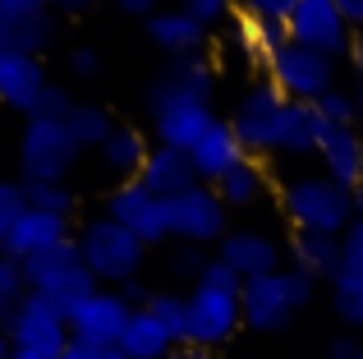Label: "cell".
<instances>
[{
  "mask_svg": "<svg viewBox=\"0 0 363 359\" xmlns=\"http://www.w3.org/2000/svg\"><path fill=\"white\" fill-rule=\"evenodd\" d=\"M285 33H290V42L313 46V51L331 55V60H350V46H354V28L340 14L336 0H299Z\"/></svg>",
  "mask_w": 363,
  "mask_h": 359,
  "instance_id": "7c38bea8",
  "label": "cell"
},
{
  "mask_svg": "<svg viewBox=\"0 0 363 359\" xmlns=\"http://www.w3.org/2000/svg\"><path fill=\"white\" fill-rule=\"evenodd\" d=\"M111 5H116V9H120V5H124V0H111Z\"/></svg>",
  "mask_w": 363,
  "mask_h": 359,
  "instance_id": "db71d44e",
  "label": "cell"
},
{
  "mask_svg": "<svg viewBox=\"0 0 363 359\" xmlns=\"http://www.w3.org/2000/svg\"><path fill=\"white\" fill-rule=\"evenodd\" d=\"M65 125H69L74 143H79L83 153H97V148L111 138V129H116V116H111L101 101H74V111H69Z\"/></svg>",
  "mask_w": 363,
  "mask_h": 359,
  "instance_id": "4316f807",
  "label": "cell"
},
{
  "mask_svg": "<svg viewBox=\"0 0 363 359\" xmlns=\"http://www.w3.org/2000/svg\"><path fill=\"white\" fill-rule=\"evenodd\" d=\"M74 244H79L88 272L97 277V286H129L147 272V244L133 231H124L120 221H111L106 212L88 216V221L74 231Z\"/></svg>",
  "mask_w": 363,
  "mask_h": 359,
  "instance_id": "3957f363",
  "label": "cell"
},
{
  "mask_svg": "<svg viewBox=\"0 0 363 359\" xmlns=\"http://www.w3.org/2000/svg\"><path fill=\"white\" fill-rule=\"evenodd\" d=\"M147 309L170 327V332L179 336V341H184V318H189V295H184V290H179V286H170V290H152Z\"/></svg>",
  "mask_w": 363,
  "mask_h": 359,
  "instance_id": "f1b7e54d",
  "label": "cell"
},
{
  "mask_svg": "<svg viewBox=\"0 0 363 359\" xmlns=\"http://www.w3.org/2000/svg\"><path fill=\"white\" fill-rule=\"evenodd\" d=\"M23 281H28L33 295L55 299L65 314H69L83 295L97 290V277L88 272V263H83V253H79V244H74V240H65V244H55V249L37 253V258H28L23 263Z\"/></svg>",
  "mask_w": 363,
  "mask_h": 359,
  "instance_id": "30bf717a",
  "label": "cell"
},
{
  "mask_svg": "<svg viewBox=\"0 0 363 359\" xmlns=\"http://www.w3.org/2000/svg\"><path fill=\"white\" fill-rule=\"evenodd\" d=\"M28 194V207H37V212H55V216H69L74 221V189L69 184H23Z\"/></svg>",
  "mask_w": 363,
  "mask_h": 359,
  "instance_id": "f546056e",
  "label": "cell"
},
{
  "mask_svg": "<svg viewBox=\"0 0 363 359\" xmlns=\"http://www.w3.org/2000/svg\"><path fill=\"white\" fill-rule=\"evenodd\" d=\"M276 212L290 221V231L345 235L359 207H354V189L331 180L327 171H294L276 180Z\"/></svg>",
  "mask_w": 363,
  "mask_h": 359,
  "instance_id": "7a4b0ae2",
  "label": "cell"
},
{
  "mask_svg": "<svg viewBox=\"0 0 363 359\" xmlns=\"http://www.w3.org/2000/svg\"><path fill=\"white\" fill-rule=\"evenodd\" d=\"M133 318V304L124 299V290L116 286H97L92 295H83L69 309V332L74 341H92V346H120L124 327Z\"/></svg>",
  "mask_w": 363,
  "mask_h": 359,
  "instance_id": "9a60e30c",
  "label": "cell"
},
{
  "mask_svg": "<svg viewBox=\"0 0 363 359\" xmlns=\"http://www.w3.org/2000/svg\"><path fill=\"white\" fill-rule=\"evenodd\" d=\"M166 359H212L207 350H194V346H179L175 355H166Z\"/></svg>",
  "mask_w": 363,
  "mask_h": 359,
  "instance_id": "7dc6e473",
  "label": "cell"
},
{
  "mask_svg": "<svg viewBox=\"0 0 363 359\" xmlns=\"http://www.w3.org/2000/svg\"><path fill=\"white\" fill-rule=\"evenodd\" d=\"M166 226L175 244H194V249H216L230 231V207L221 203L212 184L198 180L194 189L166 198Z\"/></svg>",
  "mask_w": 363,
  "mask_h": 359,
  "instance_id": "8fae6325",
  "label": "cell"
},
{
  "mask_svg": "<svg viewBox=\"0 0 363 359\" xmlns=\"http://www.w3.org/2000/svg\"><path fill=\"white\" fill-rule=\"evenodd\" d=\"M92 0H51V14H79V9H88Z\"/></svg>",
  "mask_w": 363,
  "mask_h": 359,
  "instance_id": "f6af8a7d",
  "label": "cell"
},
{
  "mask_svg": "<svg viewBox=\"0 0 363 359\" xmlns=\"http://www.w3.org/2000/svg\"><path fill=\"white\" fill-rule=\"evenodd\" d=\"M147 153H152L147 134H143L138 125H124V120H116L111 138L97 148V162H101V171L116 180V184H124V180H138V175H143Z\"/></svg>",
  "mask_w": 363,
  "mask_h": 359,
  "instance_id": "603a6c76",
  "label": "cell"
},
{
  "mask_svg": "<svg viewBox=\"0 0 363 359\" xmlns=\"http://www.w3.org/2000/svg\"><path fill=\"white\" fill-rule=\"evenodd\" d=\"M65 240H74V221H69V216H55V212H37V207H28V212L14 221V231L0 240V253L28 263V258H37V253L65 244Z\"/></svg>",
  "mask_w": 363,
  "mask_h": 359,
  "instance_id": "e0dca14e",
  "label": "cell"
},
{
  "mask_svg": "<svg viewBox=\"0 0 363 359\" xmlns=\"http://www.w3.org/2000/svg\"><path fill=\"white\" fill-rule=\"evenodd\" d=\"M179 346H184V341H179V336L170 332V327L161 323L147 304L133 309L129 327H124V336H120V350L129 355V359H166V355H175Z\"/></svg>",
  "mask_w": 363,
  "mask_h": 359,
  "instance_id": "d4e9b609",
  "label": "cell"
},
{
  "mask_svg": "<svg viewBox=\"0 0 363 359\" xmlns=\"http://www.w3.org/2000/svg\"><path fill=\"white\" fill-rule=\"evenodd\" d=\"M354 207H359V216H363V184H354Z\"/></svg>",
  "mask_w": 363,
  "mask_h": 359,
  "instance_id": "f907efd6",
  "label": "cell"
},
{
  "mask_svg": "<svg viewBox=\"0 0 363 359\" xmlns=\"http://www.w3.org/2000/svg\"><path fill=\"white\" fill-rule=\"evenodd\" d=\"M216 194L230 212H244V207H257L262 198H276V180H272V166L257 162V157H244L235 171H225L216 180Z\"/></svg>",
  "mask_w": 363,
  "mask_h": 359,
  "instance_id": "cb8c5ba5",
  "label": "cell"
},
{
  "mask_svg": "<svg viewBox=\"0 0 363 359\" xmlns=\"http://www.w3.org/2000/svg\"><path fill=\"white\" fill-rule=\"evenodd\" d=\"M294 5H299V0H235L240 18H248V23H267V28H285L290 14H294Z\"/></svg>",
  "mask_w": 363,
  "mask_h": 359,
  "instance_id": "4dcf8cb0",
  "label": "cell"
},
{
  "mask_svg": "<svg viewBox=\"0 0 363 359\" xmlns=\"http://www.w3.org/2000/svg\"><path fill=\"white\" fill-rule=\"evenodd\" d=\"M285 263H290L294 272H303V277L313 281H336L340 277V235H322V231H290V240H285Z\"/></svg>",
  "mask_w": 363,
  "mask_h": 359,
  "instance_id": "d6986e66",
  "label": "cell"
},
{
  "mask_svg": "<svg viewBox=\"0 0 363 359\" xmlns=\"http://www.w3.org/2000/svg\"><path fill=\"white\" fill-rule=\"evenodd\" d=\"M313 295H318V281L294 272L290 263L267 272V277H257V281H244V327L248 332H262V336L285 332L313 304Z\"/></svg>",
  "mask_w": 363,
  "mask_h": 359,
  "instance_id": "277c9868",
  "label": "cell"
},
{
  "mask_svg": "<svg viewBox=\"0 0 363 359\" xmlns=\"http://www.w3.org/2000/svg\"><path fill=\"white\" fill-rule=\"evenodd\" d=\"M359 350H363L359 336H354V332H340L336 341H331V355H327V359H354Z\"/></svg>",
  "mask_w": 363,
  "mask_h": 359,
  "instance_id": "b9f144b4",
  "label": "cell"
},
{
  "mask_svg": "<svg viewBox=\"0 0 363 359\" xmlns=\"http://www.w3.org/2000/svg\"><path fill=\"white\" fill-rule=\"evenodd\" d=\"M189 295V318H184V346L194 350H221L225 341H235V332L244 327V286H212L198 281L184 290Z\"/></svg>",
  "mask_w": 363,
  "mask_h": 359,
  "instance_id": "ba28073f",
  "label": "cell"
},
{
  "mask_svg": "<svg viewBox=\"0 0 363 359\" xmlns=\"http://www.w3.org/2000/svg\"><path fill=\"white\" fill-rule=\"evenodd\" d=\"M350 88H354V106H359V129H363V79H354V83H350Z\"/></svg>",
  "mask_w": 363,
  "mask_h": 359,
  "instance_id": "c3c4849f",
  "label": "cell"
},
{
  "mask_svg": "<svg viewBox=\"0 0 363 359\" xmlns=\"http://www.w3.org/2000/svg\"><path fill=\"white\" fill-rule=\"evenodd\" d=\"M336 5H340V14L350 18V28L363 33V0H336Z\"/></svg>",
  "mask_w": 363,
  "mask_h": 359,
  "instance_id": "ee69618b",
  "label": "cell"
},
{
  "mask_svg": "<svg viewBox=\"0 0 363 359\" xmlns=\"http://www.w3.org/2000/svg\"><path fill=\"white\" fill-rule=\"evenodd\" d=\"M152 143L157 148H175V153H194V143L216 125V106H166L152 111Z\"/></svg>",
  "mask_w": 363,
  "mask_h": 359,
  "instance_id": "ffe728a7",
  "label": "cell"
},
{
  "mask_svg": "<svg viewBox=\"0 0 363 359\" xmlns=\"http://www.w3.org/2000/svg\"><path fill=\"white\" fill-rule=\"evenodd\" d=\"M120 290H124V299H129L133 309H143V304H147V299H152V286H147V281H143V277H138V281H129V286H120Z\"/></svg>",
  "mask_w": 363,
  "mask_h": 359,
  "instance_id": "7bdbcfd3",
  "label": "cell"
},
{
  "mask_svg": "<svg viewBox=\"0 0 363 359\" xmlns=\"http://www.w3.org/2000/svg\"><path fill=\"white\" fill-rule=\"evenodd\" d=\"M83 148L74 143L65 120L28 116L18 129V180L23 184H69Z\"/></svg>",
  "mask_w": 363,
  "mask_h": 359,
  "instance_id": "5b68a950",
  "label": "cell"
},
{
  "mask_svg": "<svg viewBox=\"0 0 363 359\" xmlns=\"http://www.w3.org/2000/svg\"><path fill=\"white\" fill-rule=\"evenodd\" d=\"M23 295H28L23 263H18V258H9V253H0V304H9V309H14Z\"/></svg>",
  "mask_w": 363,
  "mask_h": 359,
  "instance_id": "d590c367",
  "label": "cell"
},
{
  "mask_svg": "<svg viewBox=\"0 0 363 359\" xmlns=\"http://www.w3.org/2000/svg\"><path fill=\"white\" fill-rule=\"evenodd\" d=\"M143 106H147V116L152 111H166V106H216V60L207 51L166 60L147 79Z\"/></svg>",
  "mask_w": 363,
  "mask_h": 359,
  "instance_id": "9c48e42d",
  "label": "cell"
},
{
  "mask_svg": "<svg viewBox=\"0 0 363 359\" xmlns=\"http://www.w3.org/2000/svg\"><path fill=\"white\" fill-rule=\"evenodd\" d=\"M225 120L235 125L244 153L257 157V162H290V157L299 162V157H313L318 153V134L327 125L318 116V106L281 97L267 79L248 83L240 97H235Z\"/></svg>",
  "mask_w": 363,
  "mask_h": 359,
  "instance_id": "6da1fadb",
  "label": "cell"
},
{
  "mask_svg": "<svg viewBox=\"0 0 363 359\" xmlns=\"http://www.w3.org/2000/svg\"><path fill=\"white\" fill-rule=\"evenodd\" d=\"M244 157H248V153H244L240 134H235V125H230V120H216V125L194 143L189 162H194V171H198V180H203V184H216V180H221L225 171H235Z\"/></svg>",
  "mask_w": 363,
  "mask_h": 359,
  "instance_id": "7402d4cb",
  "label": "cell"
},
{
  "mask_svg": "<svg viewBox=\"0 0 363 359\" xmlns=\"http://www.w3.org/2000/svg\"><path fill=\"white\" fill-rule=\"evenodd\" d=\"M318 116L327 120V125H359V106H354V88H331L327 97L318 101Z\"/></svg>",
  "mask_w": 363,
  "mask_h": 359,
  "instance_id": "d6a6232c",
  "label": "cell"
},
{
  "mask_svg": "<svg viewBox=\"0 0 363 359\" xmlns=\"http://www.w3.org/2000/svg\"><path fill=\"white\" fill-rule=\"evenodd\" d=\"M322 359H327V355H322Z\"/></svg>",
  "mask_w": 363,
  "mask_h": 359,
  "instance_id": "9f6ffc18",
  "label": "cell"
},
{
  "mask_svg": "<svg viewBox=\"0 0 363 359\" xmlns=\"http://www.w3.org/2000/svg\"><path fill=\"white\" fill-rule=\"evenodd\" d=\"M138 180L157 198H175V194H184V189L198 184V171H194V162H189V153H175V148H157V143H152V153H147V162H143Z\"/></svg>",
  "mask_w": 363,
  "mask_h": 359,
  "instance_id": "484cf974",
  "label": "cell"
},
{
  "mask_svg": "<svg viewBox=\"0 0 363 359\" xmlns=\"http://www.w3.org/2000/svg\"><path fill=\"white\" fill-rule=\"evenodd\" d=\"M318 171L354 189L359 184V162H363V129L359 125H322L318 134Z\"/></svg>",
  "mask_w": 363,
  "mask_h": 359,
  "instance_id": "44dd1931",
  "label": "cell"
},
{
  "mask_svg": "<svg viewBox=\"0 0 363 359\" xmlns=\"http://www.w3.org/2000/svg\"><path fill=\"white\" fill-rule=\"evenodd\" d=\"M147 42L157 46L166 60H179V55H203V46L212 42V33H207L189 9L175 5V9H157V14L147 18Z\"/></svg>",
  "mask_w": 363,
  "mask_h": 359,
  "instance_id": "ac0fdd59",
  "label": "cell"
},
{
  "mask_svg": "<svg viewBox=\"0 0 363 359\" xmlns=\"http://www.w3.org/2000/svg\"><path fill=\"white\" fill-rule=\"evenodd\" d=\"M331 309L345 323V332L363 336V272H340L331 281Z\"/></svg>",
  "mask_w": 363,
  "mask_h": 359,
  "instance_id": "83f0119b",
  "label": "cell"
},
{
  "mask_svg": "<svg viewBox=\"0 0 363 359\" xmlns=\"http://www.w3.org/2000/svg\"><path fill=\"white\" fill-rule=\"evenodd\" d=\"M9 359H14V355H9Z\"/></svg>",
  "mask_w": 363,
  "mask_h": 359,
  "instance_id": "6f0895ef",
  "label": "cell"
},
{
  "mask_svg": "<svg viewBox=\"0 0 363 359\" xmlns=\"http://www.w3.org/2000/svg\"><path fill=\"white\" fill-rule=\"evenodd\" d=\"M262 79L272 83L281 97L318 106L331 88H340V60H331V55H322V51H313V46H299V42L285 37V42L267 55Z\"/></svg>",
  "mask_w": 363,
  "mask_h": 359,
  "instance_id": "52a82bcc",
  "label": "cell"
},
{
  "mask_svg": "<svg viewBox=\"0 0 363 359\" xmlns=\"http://www.w3.org/2000/svg\"><path fill=\"white\" fill-rule=\"evenodd\" d=\"M5 314H9V304H0V327H5Z\"/></svg>",
  "mask_w": 363,
  "mask_h": 359,
  "instance_id": "816d5d0a",
  "label": "cell"
},
{
  "mask_svg": "<svg viewBox=\"0 0 363 359\" xmlns=\"http://www.w3.org/2000/svg\"><path fill=\"white\" fill-rule=\"evenodd\" d=\"M69 74L74 79H97L101 74V51L97 46H74L69 51Z\"/></svg>",
  "mask_w": 363,
  "mask_h": 359,
  "instance_id": "f35d334b",
  "label": "cell"
},
{
  "mask_svg": "<svg viewBox=\"0 0 363 359\" xmlns=\"http://www.w3.org/2000/svg\"><path fill=\"white\" fill-rule=\"evenodd\" d=\"M106 216L120 221L124 231H133L147 249L170 240V226H166V198H157L143 180H124V184H111L106 194Z\"/></svg>",
  "mask_w": 363,
  "mask_h": 359,
  "instance_id": "4fadbf2b",
  "label": "cell"
},
{
  "mask_svg": "<svg viewBox=\"0 0 363 359\" xmlns=\"http://www.w3.org/2000/svg\"><path fill=\"white\" fill-rule=\"evenodd\" d=\"M340 272H363V216L350 221V231L340 235Z\"/></svg>",
  "mask_w": 363,
  "mask_h": 359,
  "instance_id": "74e56055",
  "label": "cell"
},
{
  "mask_svg": "<svg viewBox=\"0 0 363 359\" xmlns=\"http://www.w3.org/2000/svg\"><path fill=\"white\" fill-rule=\"evenodd\" d=\"M207 258H212L207 249H194V244H175V249H170V258H166V272H170V277H175L179 286L189 290V286H194L198 277H203Z\"/></svg>",
  "mask_w": 363,
  "mask_h": 359,
  "instance_id": "1f68e13d",
  "label": "cell"
},
{
  "mask_svg": "<svg viewBox=\"0 0 363 359\" xmlns=\"http://www.w3.org/2000/svg\"><path fill=\"white\" fill-rule=\"evenodd\" d=\"M69 111H74V92L65 88V83H46V92H42V101H37L33 116H42V120H69Z\"/></svg>",
  "mask_w": 363,
  "mask_h": 359,
  "instance_id": "8d00e7d4",
  "label": "cell"
},
{
  "mask_svg": "<svg viewBox=\"0 0 363 359\" xmlns=\"http://www.w3.org/2000/svg\"><path fill=\"white\" fill-rule=\"evenodd\" d=\"M46 60L28 51H0V106L18 111V116H33L37 101L46 92Z\"/></svg>",
  "mask_w": 363,
  "mask_h": 359,
  "instance_id": "2e32d148",
  "label": "cell"
},
{
  "mask_svg": "<svg viewBox=\"0 0 363 359\" xmlns=\"http://www.w3.org/2000/svg\"><path fill=\"white\" fill-rule=\"evenodd\" d=\"M0 359H9V336H5V327H0Z\"/></svg>",
  "mask_w": 363,
  "mask_h": 359,
  "instance_id": "681fc988",
  "label": "cell"
},
{
  "mask_svg": "<svg viewBox=\"0 0 363 359\" xmlns=\"http://www.w3.org/2000/svg\"><path fill=\"white\" fill-rule=\"evenodd\" d=\"M51 0H0V14L9 18H28V14H46Z\"/></svg>",
  "mask_w": 363,
  "mask_h": 359,
  "instance_id": "60d3db41",
  "label": "cell"
},
{
  "mask_svg": "<svg viewBox=\"0 0 363 359\" xmlns=\"http://www.w3.org/2000/svg\"><path fill=\"white\" fill-rule=\"evenodd\" d=\"M5 336H9V355L14 359H65V350L74 341L69 314L55 299L33 295V290L5 314Z\"/></svg>",
  "mask_w": 363,
  "mask_h": 359,
  "instance_id": "8992f818",
  "label": "cell"
},
{
  "mask_svg": "<svg viewBox=\"0 0 363 359\" xmlns=\"http://www.w3.org/2000/svg\"><path fill=\"white\" fill-rule=\"evenodd\" d=\"M179 9H189V14H194L207 33H216L221 23H230V18L240 14V9H235V0H179Z\"/></svg>",
  "mask_w": 363,
  "mask_h": 359,
  "instance_id": "e575fe53",
  "label": "cell"
},
{
  "mask_svg": "<svg viewBox=\"0 0 363 359\" xmlns=\"http://www.w3.org/2000/svg\"><path fill=\"white\" fill-rule=\"evenodd\" d=\"M359 184H363V162H359Z\"/></svg>",
  "mask_w": 363,
  "mask_h": 359,
  "instance_id": "f5cc1de1",
  "label": "cell"
},
{
  "mask_svg": "<svg viewBox=\"0 0 363 359\" xmlns=\"http://www.w3.org/2000/svg\"><path fill=\"white\" fill-rule=\"evenodd\" d=\"M354 359H363V350H359V355H354Z\"/></svg>",
  "mask_w": 363,
  "mask_h": 359,
  "instance_id": "11a10c76",
  "label": "cell"
},
{
  "mask_svg": "<svg viewBox=\"0 0 363 359\" xmlns=\"http://www.w3.org/2000/svg\"><path fill=\"white\" fill-rule=\"evenodd\" d=\"M350 65H354V74L363 79V33H354V46H350Z\"/></svg>",
  "mask_w": 363,
  "mask_h": 359,
  "instance_id": "bcb514c9",
  "label": "cell"
},
{
  "mask_svg": "<svg viewBox=\"0 0 363 359\" xmlns=\"http://www.w3.org/2000/svg\"><path fill=\"white\" fill-rule=\"evenodd\" d=\"M216 258L240 281H257V277H267V272L285 267V244L276 240L267 226L248 221V226H230V231H225V240L216 244Z\"/></svg>",
  "mask_w": 363,
  "mask_h": 359,
  "instance_id": "5bb4252c",
  "label": "cell"
},
{
  "mask_svg": "<svg viewBox=\"0 0 363 359\" xmlns=\"http://www.w3.org/2000/svg\"><path fill=\"white\" fill-rule=\"evenodd\" d=\"M28 212V194H23V180H0V240L14 231V221Z\"/></svg>",
  "mask_w": 363,
  "mask_h": 359,
  "instance_id": "836d02e7",
  "label": "cell"
},
{
  "mask_svg": "<svg viewBox=\"0 0 363 359\" xmlns=\"http://www.w3.org/2000/svg\"><path fill=\"white\" fill-rule=\"evenodd\" d=\"M65 359H129L120 346H92V341H69Z\"/></svg>",
  "mask_w": 363,
  "mask_h": 359,
  "instance_id": "ab89813d",
  "label": "cell"
}]
</instances>
